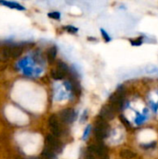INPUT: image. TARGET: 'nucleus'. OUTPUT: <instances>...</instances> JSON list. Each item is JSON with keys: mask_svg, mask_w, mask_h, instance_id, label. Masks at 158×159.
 <instances>
[{"mask_svg": "<svg viewBox=\"0 0 158 159\" xmlns=\"http://www.w3.org/2000/svg\"><path fill=\"white\" fill-rule=\"evenodd\" d=\"M110 105L112 106V108L114 109V111L115 113H118L122 106H123V101H124V97H123V94L119 91L112 94L110 96Z\"/></svg>", "mask_w": 158, "mask_h": 159, "instance_id": "nucleus-1", "label": "nucleus"}, {"mask_svg": "<svg viewBox=\"0 0 158 159\" xmlns=\"http://www.w3.org/2000/svg\"><path fill=\"white\" fill-rule=\"evenodd\" d=\"M48 125H49V129H50L52 135H54L55 137H60L61 135V124L57 116L52 115L49 116Z\"/></svg>", "mask_w": 158, "mask_h": 159, "instance_id": "nucleus-2", "label": "nucleus"}, {"mask_svg": "<svg viewBox=\"0 0 158 159\" xmlns=\"http://www.w3.org/2000/svg\"><path fill=\"white\" fill-rule=\"evenodd\" d=\"M22 52V48L20 46L6 47L2 49V55L6 58H17Z\"/></svg>", "mask_w": 158, "mask_h": 159, "instance_id": "nucleus-3", "label": "nucleus"}, {"mask_svg": "<svg viewBox=\"0 0 158 159\" xmlns=\"http://www.w3.org/2000/svg\"><path fill=\"white\" fill-rule=\"evenodd\" d=\"M75 117V113L73 109L71 108H66L63 109L60 112L59 114V119L66 124H70L74 120Z\"/></svg>", "mask_w": 158, "mask_h": 159, "instance_id": "nucleus-4", "label": "nucleus"}, {"mask_svg": "<svg viewBox=\"0 0 158 159\" xmlns=\"http://www.w3.org/2000/svg\"><path fill=\"white\" fill-rule=\"evenodd\" d=\"M45 142H46V146L48 147V148H50L51 150H53L55 153L61 151V143L57 139V137H55L54 135L48 134L46 137Z\"/></svg>", "mask_w": 158, "mask_h": 159, "instance_id": "nucleus-5", "label": "nucleus"}, {"mask_svg": "<svg viewBox=\"0 0 158 159\" xmlns=\"http://www.w3.org/2000/svg\"><path fill=\"white\" fill-rule=\"evenodd\" d=\"M100 116L104 119L105 121H111L115 118V112L114 111V109L112 108V106L110 104H105L102 107L101 109V113H100Z\"/></svg>", "mask_w": 158, "mask_h": 159, "instance_id": "nucleus-6", "label": "nucleus"}, {"mask_svg": "<svg viewBox=\"0 0 158 159\" xmlns=\"http://www.w3.org/2000/svg\"><path fill=\"white\" fill-rule=\"evenodd\" d=\"M0 5L6 6L9 8H14V9H18V10H25V7L16 2H10V1H4V0H0Z\"/></svg>", "mask_w": 158, "mask_h": 159, "instance_id": "nucleus-7", "label": "nucleus"}, {"mask_svg": "<svg viewBox=\"0 0 158 159\" xmlns=\"http://www.w3.org/2000/svg\"><path fill=\"white\" fill-rule=\"evenodd\" d=\"M56 56H57V48L55 46H52L47 51V58L48 62L52 63L55 61Z\"/></svg>", "mask_w": 158, "mask_h": 159, "instance_id": "nucleus-8", "label": "nucleus"}, {"mask_svg": "<svg viewBox=\"0 0 158 159\" xmlns=\"http://www.w3.org/2000/svg\"><path fill=\"white\" fill-rule=\"evenodd\" d=\"M95 128H99V129H104V130L109 131V125H108L107 121H105L104 119H102L100 116L96 118Z\"/></svg>", "mask_w": 158, "mask_h": 159, "instance_id": "nucleus-9", "label": "nucleus"}, {"mask_svg": "<svg viewBox=\"0 0 158 159\" xmlns=\"http://www.w3.org/2000/svg\"><path fill=\"white\" fill-rule=\"evenodd\" d=\"M42 157L45 159H56V155L55 152L53 150H51L50 148L45 146L43 152H42Z\"/></svg>", "mask_w": 158, "mask_h": 159, "instance_id": "nucleus-10", "label": "nucleus"}, {"mask_svg": "<svg viewBox=\"0 0 158 159\" xmlns=\"http://www.w3.org/2000/svg\"><path fill=\"white\" fill-rule=\"evenodd\" d=\"M50 75L55 80H61V79H62L65 76V74L63 72H61L60 69L56 68V69H52L50 71Z\"/></svg>", "mask_w": 158, "mask_h": 159, "instance_id": "nucleus-11", "label": "nucleus"}, {"mask_svg": "<svg viewBox=\"0 0 158 159\" xmlns=\"http://www.w3.org/2000/svg\"><path fill=\"white\" fill-rule=\"evenodd\" d=\"M108 133H109V131H107V130H104V129H99V128L94 129V134H95L96 138H98L99 140L105 139L108 136Z\"/></svg>", "mask_w": 158, "mask_h": 159, "instance_id": "nucleus-12", "label": "nucleus"}, {"mask_svg": "<svg viewBox=\"0 0 158 159\" xmlns=\"http://www.w3.org/2000/svg\"><path fill=\"white\" fill-rule=\"evenodd\" d=\"M120 157L124 159H132L136 157V154L129 149H124L120 152Z\"/></svg>", "mask_w": 158, "mask_h": 159, "instance_id": "nucleus-13", "label": "nucleus"}, {"mask_svg": "<svg viewBox=\"0 0 158 159\" xmlns=\"http://www.w3.org/2000/svg\"><path fill=\"white\" fill-rule=\"evenodd\" d=\"M57 68L58 69H60L61 72H63L64 74H66L67 72H68V66H67V64L65 63V62H63V61H59L58 62V65H57Z\"/></svg>", "mask_w": 158, "mask_h": 159, "instance_id": "nucleus-14", "label": "nucleus"}, {"mask_svg": "<svg viewBox=\"0 0 158 159\" xmlns=\"http://www.w3.org/2000/svg\"><path fill=\"white\" fill-rule=\"evenodd\" d=\"M64 29H65L68 33H70V34H76V33H77V31H78V29H77L76 27L72 26V25L65 26V27H64Z\"/></svg>", "mask_w": 158, "mask_h": 159, "instance_id": "nucleus-15", "label": "nucleus"}, {"mask_svg": "<svg viewBox=\"0 0 158 159\" xmlns=\"http://www.w3.org/2000/svg\"><path fill=\"white\" fill-rule=\"evenodd\" d=\"M120 120H121V122L126 126V128L127 129H130L131 128V125H130V123L128 121V119L123 116V115H120Z\"/></svg>", "mask_w": 158, "mask_h": 159, "instance_id": "nucleus-16", "label": "nucleus"}, {"mask_svg": "<svg viewBox=\"0 0 158 159\" xmlns=\"http://www.w3.org/2000/svg\"><path fill=\"white\" fill-rule=\"evenodd\" d=\"M101 33H102V35L103 39H104L106 42H110V41H111V37H110V35L107 34V32H106L104 29H101Z\"/></svg>", "mask_w": 158, "mask_h": 159, "instance_id": "nucleus-17", "label": "nucleus"}, {"mask_svg": "<svg viewBox=\"0 0 158 159\" xmlns=\"http://www.w3.org/2000/svg\"><path fill=\"white\" fill-rule=\"evenodd\" d=\"M47 15H48L49 18L54 19V20H60V18H61V14L59 12H56V11L55 12H50Z\"/></svg>", "mask_w": 158, "mask_h": 159, "instance_id": "nucleus-18", "label": "nucleus"}, {"mask_svg": "<svg viewBox=\"0 0 158 159\" xmlns=\"http://www.w3.org/2000/svg\"><path fill=\"white\" fill-rule=\"evenodd\" d=\"M130 42H131V44H132V46H141L142 45V39L141 38H139V39H136V40H130Z\"/></svg>", "mask_w": 158, "mask_h": 159, "instance_id": "nucleus-19", "label": "nucleus"}, {"mask_svg": "<svg viewBox=\"0 0 158 159\" xmlns=\"http://www.w3.org/2000/svg\"><path fill=\"white\" fill-rule=\"evenodd\" d=\"M156 146V143H153L152 144H146V145H142V147L145 148V149H149V148H153Z\"/></svg>", "mask_w": 158, "mask_h": 159, "instance_id": "nucleus-20", "label": "nucleus"}, {"mask_svg": "<svg viewBox=\"0 0 158 159\" xmlns=\"http://www.w3.org/2000/svg\"><path fill=\"white\" fill-rule=\"evenodd\" d=\"M89 129H90V126H88V128L85 130V134H84V136H83V139L84 140H86L87 139V137L88 136V132H89Z\"/></svg>", "mask_w": 158, "mask_h": 159, "instance_id": "nucleus-21", "label": "nucleus"}, {"mask_svg": "<svg viewBox=\"0 0 158 159\" xmlns=\"http://www.w3.org/2000/svg\"><path fill=\"white\" fill-rule=\"evenodd\" d=\"M29 159H40V158H29Z\"/></svg>", "mask_w": 158, "mask_h": 159, "instance_id": "nucleus-22", "label": "nucleus"}]
</instances>
